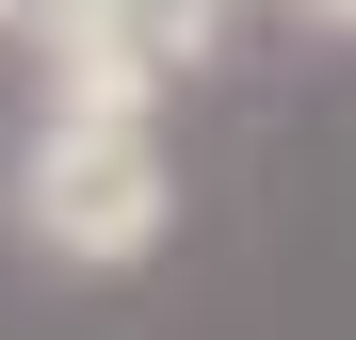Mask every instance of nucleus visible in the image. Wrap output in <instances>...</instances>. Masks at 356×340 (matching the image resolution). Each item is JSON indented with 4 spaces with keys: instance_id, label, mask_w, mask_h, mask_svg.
<instances>
[{
    "instance_id": "nucleus-2",
    "label": "nucleus",
    "mask_w": 356,
    "mask_h": 340,
    "mask_svg": "<svg viewBox=\"0 0 356 340\" xmlns=\"http://www.w3.org/2000/svg\"><path fill=\"white\" fill-rule=\"evenodd\" d=\"M65 17H113V0H0V33H17V49H33V33H65Z\"/></svg>"
},
{
    "instance_id": "nucleus-3",
    "label": "nucleus",
    "mask_w": 356,
    "mask_h": 340,
    "mask_svg": "<svg viewBox=\"0 0 356 340\" xmlns=\"http://www.w3.org/2000/svg\"><path fill=\"white\" fill-rule=\"evenodd\" d=\"M275 17H291V33H340V49H356V0H275Z\"/></svg>"
},
{
    "instance_id": "nucleus-1",
    "label": "nucleus",
    "mask_w": 356,
    "mask_h": 340,
    "mask_svg": "<svg viewBox=\"0 0 356 340\" xmlns=\"http://www.w3.org/2000/svg\"><path fill=\"white\" fill-rule=\"evenodd\" d=\"M178 227V162L162 113H33L17 130V243L49 275H130Z\"/></svg>"
}]
</instances>
